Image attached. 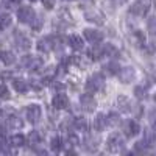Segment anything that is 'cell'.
<instances>
[{"mask_svg":"<svg viewBox=\"0 0 156 156\" xmlns=\"http://www.w3.org/2000/svg\"><path fill=\"white\" fill-rule=\"evenodd\" d=\"M103 86H105V76H103L101 73H92L87 76L86 80V90L87 92H98L100 89H103Z\"/></svg>","mask_w":156,"mask_h":156,"instance_id":"6da1fadb","label":"cell"},{"mask_svg":"<svg viewBox=\"0 0 156 156\" xmlns=\"http://www.w3.org/2000/svg\"><path fill=\"white\" fill-rule=\"evenodd\" d=\"M58 45H59L58 37H55V36H45V37H41L37 41V51H41V53H48V51L56 48Z\"/></svg>","mask_w":156,"mask_h":156,"instance_id":"7a4b0ae2","label":"cell"},{"mask_svg":"<svg viewBox=\"0 0 156 156\" xmlns=\"http://www.w3.org/2000/svg\"><path fill=\"white\" fill-rule=\"evenodd\" d=\"M106 147L111 153H119L125 147V140L119 133H112V134H109V137L106 140Z\"/></svg>","mask_w":156,"mask_h":156,"instance_id":"3957f363","label":"cell"},{"mask_svg":"<svg viewBox=\"0 0 156 156\" xmlns=\"http://www.w3.org/2000/svg\"><path fill=\"white\" fill-rule=\"evenodd\" d=\"M36 19V11L31 6H20L17 9V20L20 23H31Z\"/></svg>","mask_w":156,"mask_h":156,"instance_id":"277c9868","label":"cell"},{"mask_svg":"<svg viewBox=\"0 0 156 156\" xmlns=\"http://www.w3.org/2000/svg\"><path fill=\"white\" fill-rule=\"evenodd\" d=\"M122 131H123V134H125L126 137H134V136H137V134L140 133V126H139V123H137L136 120L126 119V120H123V123H122Z\"/></svg>","mask_w":156,"mask_h":156,"instance_id":"5b68a950","label":"cell"},{"mask_svg":"<svg viewBox=\"0 0 156 156\" xmlns=\"http://www.w3.org/2000/svg\"><path fill=\"white\" fill-rule=\"evenodd\" d=\"M41 115H42V109L39 105H28L27 108H25V117H27V120L30 123H37L39 120H41Z\"/></svg>","mask_w":156,"mask_h":156,"instance_id":"8992f818","label":"cell"},{"mask_svg":"<svg viewBox=\"0 0 156 156\" xmlns=\"http://www.w3.org/2000/svg\"><path fill=\"white\" fill-rule=\"evenodd\" d=\"M20 64L23 69H28V70H36L42 66V59L39 56H34V55H25L22 56L20 59Z\"/></svg>","mask_w":156,"mask_h":156,"instance_id":"52a82bcc","label":"cell"},{"mask_svg":"<svg viewBox=\"0 0 156 156\" xmlns=\"http://www.w3.org/2000/svg\"><path fill=\"white\" fill-rule=\"evenodd\" d=\"M150 9V3L144 2V0H137L131 6H129V14H133L136 17H144Z\"/></svg>","mask_w":156,"mask_h":156,"instance_id":"ba28073f","label":"cell"},{"mask_svg":"<svg viewBox=\"0 0 156 156\" xmlns=\"http://www.w3.org/2000/svg\"><path fill=\"white\" fill-rule=\"evenodd\" d=\"M83 37H84V41H87L90 44H100L105 39V34L97 28H86L83 31Z\"/></svg>","mask_w":156,"mask_h":156,"instance_id":"9c48e42d","label":"cell"},{"mask_svg":"<svg viewBox=\"0 0 156 156\" xmlns=\"http://www.w3.org/2000/svg\"><path fill=\"white\" fill-rule=\"evenodd\" d=\"M117 78H119V81L123 83V84H129L133 83L136 80V69L131 67V66H126V67H122L119 75H117Z\"/></svg>","mask_w":156,"mask_h":156,"instance_id":"30bf717a","label":"cell"},{"mask_svg":"<svg viewBox=\"0 0 156 156\" xmlns=\"http://www.w3.org/2000/svg\"><path fill=\"white\" fill-rule=\"evenodd\" d=\"M14 45L19 48V50H23V51H27L30 50L31 47V41L28 39L27 34H23L22 31H14Z\"/></svg>","mask_w":156,"mask_h":156,"instance_id":"8fae6325","label":"cell"},{"mask_svg":"<svg viewBox=\"0 0 156 156\" xmlns=\"http://www.w3.org/2000/svg\"><path fill=\"white\" fill-rule=\"evenodd\" d=\"M80 106L86 111V112H92L97 108V101L94 98V95L90 92H86L80 97Z\"/></svg>","mask_w":156,"mask_h":156,"instance_id":"7c38bea8","label":"cell"},{"mask_svg":"<svg viewBox=\"0 0 156 156\" xmlns=\"http://www.w3.org/2000/svg\"><path fill=\"white\" fill-rule=\"evenodd\" d=\"M51 105H53L55 109H66V108H69L70 101H69V97H67L66 94L59 92V94H56V95L53 97V100H51Z\"/></svg>","mask_w":156,"mask_h":156,"instance_id":"4fadbf2b","label":"cell"},{"mask_svg":"<svg viewBox=\"0 0 156 156\" xmlns=\"http://www.w3.org/2000/svg\"><path fill=\"white\" fill-rule=\"evenodd\" d=\"M67 44H69V47H70L73 51H80V50H83V47H84V37L81 39L80 34H70V36L67 37Z\"/></svg>","mask_w":156,"mask_h":156,"instance_id":"5bb4252c","label":"cell"},{"mask_svg":"<svg viewBox=\"0 0 156 156\" xmlns=\"http://www.w3.org/2000/svg\"><path fill=\"white\" fill-rule=\"evenodd\" d=\"M92 125H94V129H97V131H103V129H106V126H109L108 125V115L101 114V112L97 114L94 122H92Z\"/></svg>","mask_w":156,"mask_h":156,"instance_id":"9a60e30c","label":"cell"},{"mask_svg":"<svg viewBox=\"0 0 156 156\" xmlns=\"http://www.w3.org/2000/svg\"><path fill=\"white\" fill-rule=\"evenodd\" d=\"M150 147H151V145L148 144L145 139H144V140H137L136 144H134V150H133V151H134L137 156H147Z\"/></svg>","mask_w":156,"mask_h":156,"instance_id":"2e32d148","label":"cell"},{"mask_svg":"<svg viewBox=\"0 0 156 156\" xmlns=\"http://www.w3.org/2000/svg\"><path fill=\"white\" fill-rule=\"evenodd\" d=\"M0 61H2L5 66H12L16 62V55L12 53L11 50H2L0 51Z\"/></svg>","mask_w":156,"mask_h":156,"instance_id":"e0dca14e","label":"cell"},{"mask_svg":"<svg viewBox=\"0 0 156 156\" xmlns=\"http://www.w3.org/2000/svg\"><path fill=\"white\" fill-rule=\"evenodd\" d=\"M84 17H86V20L92 22L94 25H103V22H105L103 16L100 14V12H97V11H86Z\"/></svg>","mask_w":156,"mask_h":156,"instance_id":"ac0fdd59","label":"cell"},{"mask_svg":"<svg viewBox=\"0 0 156 156\" xmlns=\"http://www.w3.org/2000/svg\"><path fill=\"white\" fill-rule=\"evenodd\" d=\"M117 106H119V109L123 111V112H128V111L133 109L131 101H129V98L126 95H119L117 97Z\"/></svg>","mask_w":156,"mask_h":156,"instance_id":"d6986e66","label":"cell"},{"mask_svg":"<svg viewBox=\"0 0 156 156\" xmlns=\"http://www.w3.org/2000/svg\"><path fill=\"white\" fill-rule=\"evenodd\" d=\"M98 139L97 137H92V136H89V137H86L84 140H83V147H84V150L86 151H95L97 148H98Z\"/></svg>","mask_w":156,"mask_h":156,"instance_id":"ffe728a7","label":"cell"},{"mask_svg":"<svg viewBox=\"0 0 156 156\" xmlns=\"http://www.w3.org/2000/svg\"><path fill=\"white\" fill-rule=\"evenodd\" d=\"M103 72H105L106 75H111V76L119 75V72H120V64L115 62V61L108 62V64H105V66H103Z\"/></svg>","mask_w":156,"mask_h":156,"instance_id":"44dd1931","label":"cell"},{"mask_svg":"<svg viewBox=\"0 0 156 156\" xmlns=\"http://www.w3.org/2000/svg\"><path fill=\"white\" fill-rule=\"evenodd\" d=\"M87 56H89L90 61H98V59H101L103 56H105V55H103V48H101V47H97V44H94L92 48L87 50Z\"/></svg>","mask_w":156,"mask_h":156,"instance_id":"7402d4cb","label":"cell"},{"mask_svg":"<svg viewBox=\"0 0 156 156\" xmlns=\"http://www.w3.org/2000/svg\"><path fill=\"white\" fill-rule=\"evenodd\" d=\"M5 123L8 125V128H12V129H19V128L23 126V122L19 119L17 115H14V114H9V117L6 119Z\"/></svg>","mask_w":156,"mask_h":156,"instance_id":"603a6c76","label":"cell"},{"mask_svg":"<svg viewBox=\"0 0 156 156\" xmlns=\"http://www.w3.org/2000/svg\"><path fill=\"white\" fill-rule=\"evenodd\" d=\"M12 89L19 94H25L28 90V84H27V81L20 80V78H16V80H12Z\"/></svg>","mask_w":156,"mask_h":156,"instance_id":"cb8c5ba5","label":"cell"},{"mask_svg":"<svg viewBox=\"0 0 156 156\" xmlns=\"http://www.w3.org/2000/svg\"><path fill=\"white\" fill-rule=\"evenodd\" d=\"M101 48H103V55L108 56V58H112V56H117V55H119V50H117V47L112 45V44H109V42L105 44Z\"/></svg>","mask_w":156,"mask_h":156,"instance_id":"d4e9b609","label":"cell"},{"mask_svg":"<svg viewBox=\"0 0 156 156\" xmlns=\"http://www.w3.org/2000/svg\"><path fill=\"white\" fill-rule=\"evenodd\" d=\"M9 145L12 147H22L25 145V136L23 134H14L9 137Z\"/></svg>","mask_w":156,"mask_h":156,"instance_id":"484cf974","label":"cell"},{"mask_svg":"<svg viewBox=\"0 0 156 156\" xmlns=\"http://www.w3.org/2000/svg\"><path fill=\"white\" fill-rule=\"evenodd\" d=\"M73 126L78 131H86L87 129V120L84 117H76V119H73Z\"/></svg>","mask_w":156,"mask_h":156,"instance_id":"4316f807","label":"cell"},{"mask_svg":"<svg viewBox=\"0 0 156 156\" xmlns=\"http://www.w3.org/2000/svg\"><path fill=\"white\" fill-rule=\"evenodd\" d=\"M50 148H51V151H55V153L61 151V148H62V140H61V137H58V136L51 137V140H50Z\"/></svg>","mask_w":156,"mask_h":156,"instance_id":"83f0119b","label":"cell"},{"mask_svg":"<svg viewBox=\"0 0 156 156\" xmlns=\"http://www.w3.org/2000/svg\"><path fill=\"white\" fill-rule=\"evenodd\" d=\"M11 22H12V19L8 12H2L0 14V30H5L6 27H9Z\"/></svg>","mask_w":156,"mask_h":156,"instance_id":"f1b7e54d","label":"cell"},{"mask_svg":"<svg viewBox=\"0 0 156 156\" xmlns=\"http://www.w3.org/2000/svg\"><path fill=\"white\" fill-rule=\"evenodd\" d=\"M147 30H148L150 34L156 36V16L148 17V20H147Z\"/></svg>","mask_w":156,"mask_h":156,"instance_id":"f546056e","label":"cell"},{"mask_svg":"<svg viewBox=\"0 0 156 156\" xmlns=\"http://www.w3.org/2000/svg\"><path fill=\"white\" fill-rule=\"evenodd\" d=\"M119 122H120V117H119L117 112H109L108 114V125L109 126H115Z\"/></svg>","mask_w":156,"mask_h":156,"instance_id":"4dcf8cb0","label":"cell"},{"mask_svg":"<svg viewBox=\"0 0 156 156\" xmlns=\"http://www.w3.org/2000/svg\"><path fill=\"white\" fill-rule=\"evenodd\" d=\"M28 140H30V144H31V145L41 144V134H39L37 131H31V133L28 134Z\"/></svg>","mask_w":156,"mask_h":156,"instance_id":"1f68e13d","label":"cell"},{"mask_svg":"<svg viewBox=\"0 0 156 156\" xmlns=\"http://www.w3.org/2000/svg\"><path fill=\"white\" fill-rule=\"evenodd\" d=\"M134 95L139 98V100H144L147 97V89L144 86H136L134 87Z\"/></svg>","mask_w":156,"mask_h":156,"instance_id":"d6a6232c","label":"cell"},{"mask_svg":"<svg viewBox=\"0 0 156 156\" xmlns=\"http://www.w3.org/2000/svg\"><path fill=\"white\" fill-rule=\"evenodd\" d=\"M67 142H69V144H70L72 147H75V145L80 144V139H78V136H76V134L69 133V134H67Z\"/></svg>","mask_w":156,"mask_h":156,"instance_id":"836d02e7","label":"cell"},{"mask_svg":"<svg viewBox=\"0 0 156 156\" xmlns=\"http://www.w3.org/2000/svg\"><path fill=\"white\" fill-rule=\"evenodd\" d=\"M0 98H3V100L9 98V90L5 84H0Z\"/></svg>","mask_w":156,"mask_h":156,"instance_id":"e575fe53","label":"cell"},{"mask_svg":"<svg viewBox=\"0 0 156 156\" xmlns=\"http://www.w3.org/2000/svg\"><path fill=\"white\" fill-rule=\"evenodd\" d=\"M30 25L33 27V30H34V31H37L39 28H41V25H42V19L36 16V19H34V20H33V22H31Z\"/></svg>","mask_w":156,"mask_h":156,"instance_id":"d590c367","label":"cell"},{"mask_svg":"<svg viewBox=\"0 0 156 156\" xmlns=\"http://www.w3.org/2000/svg\"><path fill=\"white\" fill-rule=\"evenodd\" d=\"M41 3L45 9H53L55 8V0H41Z\"/></svg>","mask_w":156,"mask_h":156,"instance_id":"8d00e7d4","label":"cell"},{"mask_svg":"<svg viewBox=\"0 0 156 156\" xmlns=\"http://www.w3.org/2000/svg\"><path fill=\"white\" fill-rule=\"evenodd\" d=\"M148 120H150V123L156 125V106L148 111Z\"/></svg>","mask_w":156,"mask_h":156,"instance_id":"74e56055","label":"cell"},{"mask_svg":"<svg viewBox=\"0 0 156 156\" xmlns=\"http://www.w3.org/2000/svg\"><path fill=\"white\" fill-rule=\"evenodd\" d=\"M0 151H2L3 154H8L9 153V148H8V145L5 144V142H0Z\"/></svg>","mask_w":156,"mask_h":156,"instance_id":"f35d334b","label":"cell"},{"mask_svg":"<svg viewBox=\"0 0 156 156\" xmlns=\"http://www.w3.org/2000/svg\"><path fill=\"white\" fill-rule=\"evenodd\" d=\"M0 78H2L3 81L5 80H9V78H11V72H2V73H0Z\"/></svg>","mask_w":156,"mask_h":156,"instance_id":"ab89813d","label":"cell"},{"mask_svg":"<svg viewBox=\"0 0 156 156\" xmlns=\"http://www.w3.org/2000/svg\"><path fill=\"white\" fill-rule=\"evenodd\" d=\"M66 156H78V154H76V151H75V150H72V148H70V150H67V151H66Z\"/></svg>","mask_w":156,"mask_h":156,"instance_id":"60d3db41","label":"cell"},{"mask_svg":"<svg viewBox=\"0 0 156 156\" xmlns=\"http://www.w3.org/2000/svg\"><path fill=\"white\" fill-rule=\"evenodd\" d=\"M112 2H114L115 5H125V3L128 2V0H112Z\"/></svg>","mask_w":156,"mask_h":156,"instance_id":"b9f144b4","label":"cell"},{"mask_svg":"<svg viewBox=\"0 0 156 156\" xmlns=\"http://www.w3.org/2000/svg\"><path fill=\"white\" fill-rule=\"evenodd\" d=\"M134 151H123V156H134Z\"/></svg>","mask_w":156,"mask_h":156,"instance_id":"7bdbcfd3","label":"cell"},{"mask_svg":"<svg viewBox=\"0 0 156 156\" xmlns=\"http://www.w3.org/2000/svg\"><path fill=\"white\" fill-rule=\"evenodd\" d=\"M80 2H83V3H92L94 0H80Z\"/></svg>","mask_w":156,"mask_h":156,"instance_id":"ee69618b","label":"cell"},{"mask_svg":"<svg viewBox=\"0 0 156 156\" xmlns=\"http://www.w3.org/2000/svg\"><path fill=\"white\" fill-rule=\"evenodd\" d=\"M8 2H9V3H19L20 0H8Z\"/></svg>","mask_w":156,"mask_h":156,"instance_id":"f6af8a7d","label":"cell"},{"mask_svg":"<svg viewBox=\"0 0 156 156\" xmlns=\"http://www.w3.org/2000/svg\"><path fill=\"white\" fill-rule=\"evenodd\" d=\"M28 2H31V3H33V2H36V0H28Z\"/></svg>","mask_w":156,"mask_h":156,"instance_id":"bcb514c9","label":"cell"},{"mask_svg":"<svg viewBox=\"0 0 156 156\" xmlns=\"http://www.w3.org/2000/svg\"><path fill=\"white\" fill-rule=\"evenodd\" d=\"M153 98H154V101H156V94H154V97H153Z\"/></svg>","mask_w":156,"mask_h":156,"instance_id":"7dc6e473","label":"cell"},{"mask_svg":"<svg viewBox=\"0 0 156 156\" xmlns=\"http://www.w3.org/2000/svg\"><path fill=\"white\" fill-rule=\"evenodd\" d=\"M151 156H156V153H154V154H151Z\"/></svg>","mask_w":156,"mask_h":156,"instance_id":"c3c4849f","label":"cell"}]
</instances>
